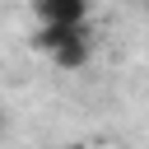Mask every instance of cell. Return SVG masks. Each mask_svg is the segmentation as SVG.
Segmentation results:
<instances>
[{
	"instance_id": "6da1fadb",
	"label": "cell",
	"mask_w": 149,
	"mask_h": 149,
	"mask_svg": "<svg viewBox=\"0 0 149 149\" xmlns=\"http://www.w3.org/2000/svg\"><path fill=\"white\" fill-rule=\"evenodd\" d=\"M33 9L37 23H70V28L88 23V0H33Z\"/></svg>"
},
{
	"instance_id": "7a4b0ae2",
	"label": "cell",
	"mask_w": 149,
	"mask_h": 149,
	"mask_svg": "<svg viewBox=\"0 0 149 149\" xmlns=\"http://www.w3.org/2000/svg\"><path fill=\"white\" fill-rule=\"evenodd\" d=\"M88 56H93V37H88V28H79L74 37H65V42L51 51V65H56V70H84Z\"/></svg>"
},
{
	"instance_id": "3957f363",
	"label": "cell",
	"mask_w": 149,
	"mask_h": 149,
	"mask_svg": "<svg viewBox=\"0 0 149 149\" xmlns=\"http://www.w3.org/2000/svg\"><path fill=\"white\" fill-rule=\"evenodd\" d=\"M0 135H5V112H0Z\"/></svg>"
}]
</instances>
